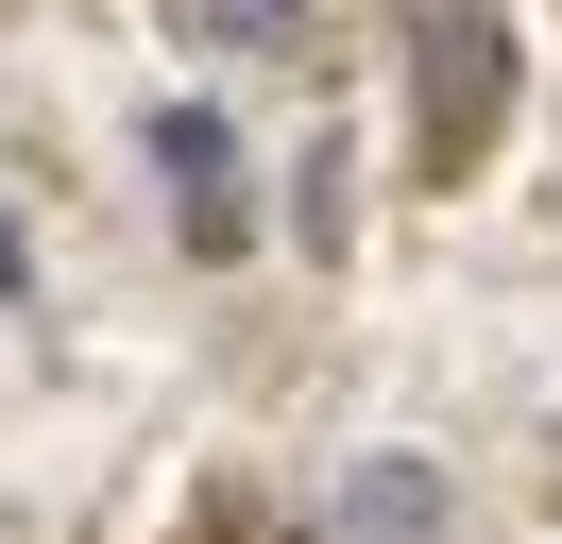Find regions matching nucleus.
<instances>
[{
	"label": "nucleus",
	"mask_w": 562,
	"mask_h": 544,
	"mask_svg": "<svg viewBox=\"0 0 562 544\" xmlns=\"http://www.w3.org/2000/svg\"><path fill=\"white\" fill-rule=\"evenodd\" d=\"M324 544H443V460H358L324 494Z\"/></svg>",
	"instance_id": "f257e3e1"
},
{
	"label": "nucleus",
	"mask_w": 562,
	"mask_h": 544,
	"mask_svg": "<svg viewBox=\"0 0 562 544\" xmlns=\"http://www.w3.org/2000/svg\"><path fill=\"white\" fill-rule=\"evenodd\" d=\"M154 170L188 188V238H205V256H239V136H222L205 102H171V120H154Z\"/></svg>",
	"instance_id": "f03ea898"
},
{
	"label": "nucleus",
	"mask_w": 562,
	"mask_h": 544,
	"mask_svg": "<svg viewBox=\"0 0 562 544\" xmlns=\"http://www.w3.org/2000/svg\"><path fill=\"white\" fill-rule=\"evenodd\" d=\"M171 34H205V52H307V0H171Z\"/></svg>",
	"instance_id": "7ed1b4c3"
},
{
	"label": "nucleus",
	"mask_w": 562,
	"mask_h": 544,
	"mask_svg": "<svg viewBox=\"0 0 562 544\" xmlns=\"http://www.w3.org/2000/svg\"><path fill=\"white\" fill-rule=\"evenodd\" d=\"M0 290H18V222H0Z\"/></svg>",
	"instance_id": "20e7f679"
}]
</instances>
